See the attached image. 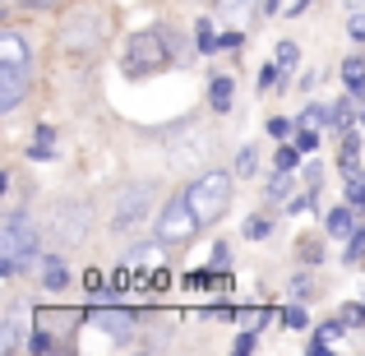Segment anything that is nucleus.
<instances>
[{"mask_svg": "<svg viewBox=\"0 0 365 356\" xmlns=\"http://www.w3.org/2000/svg\"><path fill=\"white\" fill-rule=\"evenodd\" d=\"M185 199L195 204V213L204 218V227L217 223V218L227 213V204H232V176H227V171H204L199 180H190Z\"/></svg>", "mask_w": 365, "mask_h": 356, "instance_id": "obj_1", "label": "nucleus"}, {"mask_svg": "<svg viewBox=\"0 0 365 356\" xmlns=\"http://www.w3.org/2000/svg\"><path fill=\"white\" fill-rule=\"evenodd\" d=\"M199 227H204V218L195 213V204H190L185 195H176L158 218V240L162 245H190V240L199 236Z\"/></svg>", "mask_w": 365, "mask_h": 356, "instance_id": "obj_2", "label": "nucleus"}, {"mask_svg": "<svg viewBox=\"0 0 365 356\" xmlns=\"http://www.w3.org/2000/svg\"><path fill=\"white\" fill-rule=\"evenodd\" d=\"M0 255L19 268L37 255V227L28 213H5V223H0Z\"/></svg>", "mask_w": 365, "mask_h": 356, "instance_id": "obj_3", "label": "nucleus"}, {"mask_svg": "<svg viewBox=\"0 0 365 356\" xmlns=\"http://www.w3.org/2000/svg\"><path fill=\"white\" fill-rule=\"evenodd\" d=\"M171 61V42H167V33L162 28H153V33H134L130 37V70L134 74H143V70H162V65Z\"/></svg>", "mask_w": 365, "mask_h": 356, "instance_id": "obj_4", "label": "nucleus"}, {"mask_svg": "<svg viewBox=\"0 0 365 356\" xmlns=\"http://www.w3.org/2000/svg\"><path fill=\"white\" fill-rule=\"evenodd\" d=\"M51 232L61 245H79L83 236H88V204H56V223H51Z\"/></svg>", "mask_w": 365, "mask_h": 356, "instance_id": "obj_5", "label": "nucleus"}, {"mask_svg": "<svg viewBox=\"0 0 365 356\" xmlns=\"http://www.w3.org/2000/svg\"><path fill=\"white\" fill-rule=\"evenodd\" d=\"M148 204H153V185H125L116 195V227H134L148 218Z\"/></svg>", "mask_w": 365, "mask_h": 356, "instance_id": "obj_6", "label": "nucleus"}, {"mask_svg": "<svg viewBox=\"0 0 365 356\" xmlns=\"http://www.w3.org/2000/svg\"><path fill=\"white\" fill-rule=\"evenodd\" d=\"M88 324H93V329H102L107 338H116V342H125L134 329H139V320H134L130 310H120V305H111V310H107V305H98V310L88 315Z\"/></svg>", "mask_w": 365, "mask_h": 356, "instance_id": "obj_7", "label": "nucleus"}, {"mask_svg": "<svg viewBox=\"0 0 365 356\" xmlns=\"http://www.w3.org/2000/svg\"><path fill=\"white\" fill-rule=\"evenodd\" d=\"M28 93V65L0 61V111H14Z\"/></svg>", "mask_w": 365, "mask_h": 356, "instance_id": "obj_8", "label": "nucleus"}, {"mask_svg": "<svg viewBox=\"0 0 365 356\" xmlns=\"http://www.w3.org/2000/svg\"><path fill=\"white\" fill-rule=\"evenodd\" d=\"M65 42H70V46H79V51H88V46L98 42V19H74V24H70V33H65Z\"/></svg>", "mask_w": 365, "mask_h": 356, "instance_id": "obj_9", "label": "nucleus"}, {"mask_svg": "<svg viewBox=\"0 0 365 356\" xmlns=\"http://www.w3.org/2000/svg\"><path fill=\"white\" fill-rule=\"evenodd\" d=\"M19 342H24V310H9L5 333H0V347H5V352H14Z\"/></svg>", "mask_w": 365, "mask_h": 356, "instance_id": "obj_10", "label": "nucleus"}, {"mask_svg": "<svg viewBox=\"0 0 365 356\" xmlns=\"http://www.w3.org/2000/svg\"><path fill=\"white\" fill-rule=\"evenodd\" d=\"M232 93H236L232 79H213V83H208V102H213V111H232Z\"/></svg>", "mask_w": 365, "mask_h": 356, "instance_id": "obj_11", "label": "nucleus"}, {"mask_svg": "<svg viewBox=\"0 0 365 356\" xmlns=\"http://www.w3.org/2000/svg\"><path fill=\"white\" fill-rule=\"evenodd\" d=\"M351 218H356L351 208H333V213L324 218V227H329V236H351V232H356V223H351Z\"/></svg>", "mask_w": 365, "mask_h": 356, "instance_id": "obj_12", "label": "nucleus"}, {"mask_svg": "<svg viewBox=\"0 0 365 356\" xmlns=\"http://www.w3.org/2000/svg\"><path fill=\"white\" fill-rule=\"evenodd\" d=\"M342 324H347V320H329V324H319V333H314L310 352H314V356H324V352H329V342H333V338L342 333Z\"/></svg>", "mask_w": 365, "mask_h": 356, "instance_id": "obj_13", "label": "nucleus"}, {"mask_svg": "<svg viewBox=\"0 0 365 356\" xmlns=\"http://www.w3.org/2000/svg\"><path fill=\"white\" fill-rule=\"evenodd\" d=\"M42 264H46V292H61L70 278H65V264H61V255H42Z\"/></svg>", "mask_w": 365, "mask_h": 356, "instance_id": "obj_14", "label": "nucleus"}, {"mask_svg": "<svg viewBox=\"0 0 365 356\" xmlns=\"http://www.w3.org/2000/svg\"><path fill=\"white\" fill-rule=\"evenodd\" d=\"M351 121H356V102L338 98V102H333V130H351Z\"/></svg>", "mask_w": 365, "mask_h": 356, "instance_id": "obj_15", "label": "nucleus"}, {"mask_svg": "<svg viewBox=\"0 0 365 356\" xmlns=\"http://www.w3.org/2000/svg\"><path fill=\"white\" fill-rule=\"evenodd\" d=\"M217 9H222V19H250L259 9V0H217Z\"/></svg>", "mask_w": 365, "mask_h": 356, "instance_id": "obj_16", "label": "nucleus"}, {"mask_svg": "<svg viewBox=\"0 0 365 356\" xmlns=\"http://www.w3.org/2000/svg\"><path fill=\"white\" fill-rule=\"evenodd\" d=\"M28 158H51V125H37L33 143H28Z\"/></svg>", "mask_w": 365, "mask_h": 356, "instance_id": "obj_17", "label": "nucleus"}, {"mask_svg": "<svg viewBox=\"0 0 365 356\" xmlns=\"http://www.w3.org/2000/svg\"><path fill=\"white\" fill-rule=\"evenodd\" d=\"M342 259H347V264H361V259H365V227H356V232H351L347 255H342Z\"/></svg>", "mask_w": 365, "mask_h": 356, "instance_id": "obj_18", "label": "nucleus"}, {"mask_svg": "<svg viewBox=\"0 0 365 356\" xmlns=\"http://www.w3.org/2000/svg\"><path fill=\"white\" fill-rule=\"evenodd\" d=\"M342 79H347L351 88H361V83H365V61H361V56H351V61L342 65Z\"/></svg>", "mask_w": 365, "mask_h": 356, "instance_id": "obj_19", "label": "nucleus"}, {"mask_svg": "<svg viewBox=\"0 0 365 356\" xmlns=\"http://www.w3.org/2000/svg\"><path fill=\"white\" fill-rule=\"evenodd\" d=\"M296 148L314 153V148H319V130H314V125H301V130H296Z\"/></svg>", "mask_w": 365, "mask_h": 356, "instance_id": "obj_20", "label": "nucleus"}, {"mask_svg": "<svg viewBox=\"0 0 365 356\" xmlns=\"http://www.w3.org/2000/svg\"><path fill=\"white\" fill-rule=\"evenodd\" d=\"M287 190H292V171H282V167H277V176L268 180V199H282Z\"/></svg>", "mask_w": 365, "mask_h": 356, "instance_id": "obj_21", "label": "nucleus"}, {"mask_svg": "<svg viewBox=\"0 0 365 356\" xmlns=\"http://www.w3.org/2000/svg\"><path fill=\"white\" fill-rule=\"evenodd\" d=\"M268 232H273V223H268V218H259V213L245 223V236H250V240H264Z\"/></svg>", "mask_w": 365, "mask_h": 356, "instance_id": "obj_22", "label": "nucleus"}, {"mask_svg": "<svg viewBox=\"0 0 365 356\" xmlns=\"http://www.w3.org/2000/svg\"><path fill=\"white\" fill-rule=\"evenodd\" d=\"M217 46H222V37H213V28H208V24H199V51H204V56H213Z\"/></svg>", "mask_w": 365, "mask_h": 356, "instance_id": "obj_23", "label": "nucleus"}, {"mask_svg": "<svg viewBox=\"0 0 365 356\" xmlns=\"http://www.w3.org/2000/svg\"><path fill=\"white\" fill-rule=\"evenodd\" d=\"M282 324H287V329H305V324H310V320H305V305H287Z\"/></svg>", "mask_w": 365, "mask_h": 356, "instance_id": "obj_24", "label": "nucleus"}, {"mask_svg": "<svg viewBox=\"0 0 365 356\" xmlns=\"http://www.w3.org/2000/svg\"><path fill=\"white\" fill-rule=\"evenodd\" d=\"M296 158H301V148H292V143H282V148H277V167H282V171H292Z\"/></svg>", "mask_w": 365, "mask_h": 356, "instance_id": "obj_25", "label": "nucleus"}, {"mask_svg": "<svg viewBox=\"0 0 365 356\" xmlns=\"http://www.w3.org/2000/svg\"><path fill=\"white\" fill-rule=\"evenodd\" d=\"M51 347H56V342H51V333H42V329H37L33 338H28V352H51Z\"/></svg>", "mask_w": 365, "mask_h": 356, "instance_id": "obj_26", "label": "nucleus"}, {"mask_svg": "<svg viewBox=\"0 0 365 356\" xmlns=\"http://www.w3.org/2000/svg\"><path fill=\"white\" fill-rule=\"evenodd\" d=\"M227 259H232V250H227L222 240H217V245H213V255H208V268H227Z\"/></svg>", "mask_w": 365, "mask_h": 356, "instance_id": "obj_27", "label": "nucleus"}, {"mask_svg": "<svg viewBox=\"0 0 365 356\" xmlns=\"http://www.w3.org/2000/svg\"><path fill=\"white\" fill-rule=\"evenodd\" d=\"M268 134H273V139H287V134H292V121H287V116H273V121H268Z\"/></svg>", "mask_w": 365, "mask_h": 356, "instance_id": "obj_28", "label": "nucleus"}, {"mask_svg": "<svg viewBox=\"0 0 365 356\" xmlns=\"http://www.w3.org/2000/svg\"><path fill=\"white\" fill-rule=\"evenodd\" d=\"M296 56H301V51H296V42H282V46H277V65H296Z\"/></svg>", "mask_w": 365, "mask_h": 356, "instance_id": "obj_29", "label": "nucleus"}, {"mask_svg": "<svg viewBox=\"0 0 365 356\" xmlns=\"http://www.w3.org/2000/svg\"><path fill=\"white\" fill-rule=\"evenodd\" d=\"M255 162H259V158H255V148H245L241 158H236V171H241V176H250V171H255Z\"/></svg>", "mask_w": 365, "mask_h": 356, "instance_id": "obj_30", "label": "nucleus"}, {"mask_svg": "<svg viewBox=\"0 0 365 356\" xmlns=\"http://www.w3.org/2000/svg\"><path fill=\"white\" fill-rule=\"evenodd\" d=\"M347 33H351V42H365V14H351Z\"/></svg>", "mask_w": 365, "mask_h": 356, "instance_id": "obj_31", "label": "nucleus"}, {"mask_svg": "<svg viewBox=\"0 0 365 356\" xmlns=\"http://www.w3.org/2000/svg\"><path fill=\"white\" fill-rule=\"evenodd\" d=\"M277 70H282V65H264V70H259V88H273V83H277Z\"/></svg>", "mask_w": 365, "mask_h": 356, "instance_id": "obj_32", "label": "nucleus"}, {"mask_svg": "<svg viewBox=\"0 0 365 356\" xmlns=\"http://www.w3.org/2000/svg\"><path fill=\"white\" fill-rule=\"evenodd\" d=\"M342 320H347V324H365V305H342Z\"/></svg>", "mask_w": 365, "mask_h": 356, "instance_id": "obj_33", "label": "nucleus"}, {"mask_svg": "<svg viewBox=\"0 0 365 356\" xmlns=\"http://www.w3.org/2000/svg\"><path fill=\"white\" fill-rule=\"evenodd\" d=\"M236 352H255V329H245L241 338H236Z\"/></svg>", "mask_w": 365, "mask_h": 356, "instance_id": "obj_34", "label": "nucleus"}, {"mask_svg": "<svg viewBox=\"0 0 365 356\" xmlns=\"http://www.w3.org/2000/svg\"><path fill=\"white\" fill-rule=\"evenodd\" d=\"M83 287H88V292H102V273H83Z\"/></svg>", "mask_w": 365, "mask_h": 356, "instance_id": "obj_35", "label": "nucleus"}, {"mask_svg": "<svg viewBox=\"0 0 365 356\" xmlns=\"http://www.w3.org/2000/svg\"><path fill=\"white\" fill-rule=\"evenodd\" d=\"M356 93H361V125H365V83H361V88H356Z\"/></svg>", "mask_w": 365, "mask_h": 356, "instance_id": "obj_36", "label": "nucleus"}, {"mask_svg": "<svg viewBox=\"0 0 365 356\" xmlns=\"http://www.w3.org/2000/svg\"><path fill=\"white\" fill-rule=\"evenodd\" d=\"M305 5H310V0H296V5H292V9H305Z\"/></svg>", "mask_w": 365, "mask_h": 356, "instance_id": "obj_37", "label": "nucleus"}]
</instances>
